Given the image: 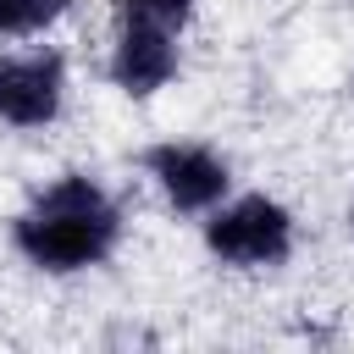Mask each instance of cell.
<instances>
[{
  "label": "cell",
  "instance_id": "obj_1",
  "mask_svg": "<svg viewBox=\"0 0 354 354\" xmlns=\"http://www.w3.org/2000/svg\"><path fill=\"white\" fill-rule=\"evenodd\" d=\"M116 238H122V210H116V199H111L94 177H83V171L55 177V183H50L44 194H33V205L11 221L17 254H22L28 266H39V271H55V277L100 266V260L116 249Z\"/></svg>",
  "mask_w": 354,
  "mask_h": 354
},
{
  "label": "cell",
  "instance_id": "obj_2",
  "mask_svg": "<svg viewBox=\"0 0 354 354\" xmlns=\"http://www.w3.org/2000/svg\"><path fill=\"white\" fill-rule=\"evenodd\" d=\"M205 249H210L221 266H238V271L282 266V260L293 254V216H288V205H277V199H266V194H243V199L210 210V221H205Z\"/></svg>",
  "mask_w": 354,
  "mask_h": 354
},
{
  "label": "cell",
  "instance_id": "obj_3",
  "mask_svg": "<svg viewBox=\"0 0 354 354\" xmlns=\"http://www.w3.org/2000/svg\"><path fill=\"white\" fill-rule=\"evenodd\" d=\"M144 166H149L155 188L166 194V205L183 210V216L216 210L227 199V188H232V171L210 144H155L144 155Z\"/></svg>",
  "mask_w": 354,
  "mask_h": 354
},
{
  "label": "cell",
  "instance_id": "obj_4",
  "mask_svg": "<svg viewBox=\"0 0 354 354\" xmlns=\"http://www.w3.org/2000/svg\"><path fill=\"white\" fill-rule=\"evenodd\" d=\"M61 100H66V61L55 50L0 55V122L44 127L61 116Z\"/></svg>",
  "mask_w": 354,
  "mask_h": 354
},
{
  "label": "cell",
  "instance_id": "obj_5",
  "mask_svg": "<svg viewBox=\"0 0 354 354\" xmlns=\"http://www.w3.org/2000/svg\"><path fill=\"white\" fill-rule=\"evenodd\" d=\"M177 77V33L160 28H116L111 44V83L133 100H149Z\"/></svg>",
  "mask_w": 354,
  "mask_h": 354
},
{
  "label": "cell",
  "instance_id": "obj_6",
  "mask_svg": "<svg viewBox=\"0 0 354 354\" xmlns=\"http://www.w3.org/2000/svg\"><path fill=\"white\" fill-rule=\"evenodd\" d=\"M116 28H160V33H183L194 17V0H111Z\"/></svg>",
  "mask_w": 354,
  "mask_h": 354
},
{
  "label": "cell",
  "instance_id": "obj_7",
  "mask_svg": "<svg viewBox=\"0 0 354 354\" xmlns=\"http://www.w3.org/2000/svg\"><path fill=\"white\" fill-rule=\"evenodd\" d=\"M72 0H0V39H28L44 33L50 22L66 17Z\"/></svg>",
  "mask_w": 354,
  "mask_h": 354
},
{
  "label": "cell",
  "instance_id": "obj_8",
  "mask_svg": "<svg viewBox=\"0 0 354 354\" xmlns=\"http://www.w3.org/2000/svg\"><path fill=\"white\" fill-rule=\"evenodd\" d=\"M348 221H354V210H348Z\"/></svg>",
  "mask_w": 354,
  "mask_h": 354
}]
</instances>
